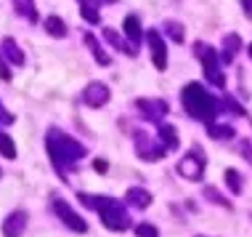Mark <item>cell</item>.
<instances>
[{
    "label": "cell",
    "instance_id": "obj_25",
    "mask_svg": "<svg viewBox=\"0 0 252 237\" xmlns=\"http://www.w3.org/2000/svg\"><path fill=\"white\" fill-rule=\"evenodd\" d=\"M226 181H228V187H231V192L234 195H242V173L239 171H234V168H228L226 171Z\"/></svg>",
    "mask_w": 252,
    "mask_h": 237
},
{
    "label": "cell",
    "instance_id": "obj_34",
    "mask_svg": "<svg viewBox=\"0 0 252 237\" xmlns=\"http://www.w3.org/2000/svg\"><path fill=\"white\" fill-rule=\"evenodd\" d=\"M242 152H244V158H247V160L252 162V147L247 144V141H244V144H242Z\"/></svg>",
    "mask_w": 252,
    "mask_h": 237
},
{
    "label": "cell",
    "instance_id": "obj_10",
    "mask_svg": "<svg viewBox=\"0 0 252 237\" xmlns=\"http://www.w3.org/2000/svg\"><path fill=\"white\" fill-rule=\"evenodd\" d=\"M109 96H112V91H109V85L104 83H88L85 91H83V101L88 107H93V110H98V107H104Z\"/></svg>",
    "mask_w": 252,
    "mask_h": 237
},
{
    "label": "cell",
    "instance_id": "obj_32",
    "mask_svg": "<svg viewBox=\"0 0 252 237\" xmlns=\"http://www.w3.org/2000/svg\"><path fill=\"white\" fill-rule=\"evenodd\" d=\"M242 8H244V16L252 19V0H242Z\"/></svg>",
    "mask_w": 252,
    "mask_h": 237
},
{
    "label": "cell",
    "instance_id": "obj_18",
    "mask_svg": "<svg viewBox=\"0 0 252 237\" xmlns=\"http://www.w3.org/2000/svg\"><path fill=\"white\" fill-rule=\"evenodd\" d=\"M239 48H242V40H239V35H236V32H228V35L223 38V53H220V59L231 64Z\"/></svg>",
    "mask_w": 252,
    "mask_h": 237
},
{
    "label": "cell",
    "instance_id": "obj_12",
    "mask_svg": "<svg viewBox=\"0 0 252 237\" xmlns=\"http://www.w3.org/2000/svg\"><path fill=\"white\" fill-rule=\"evenodd\" d=\"M122 32H125V38L130 40V45H135V48H138L141 40H144V30H141L138 16H135V13L125 16V22H122Z\"/></svg>",
    "mask_w": 252,
    "mask_h": 237
},
{
    "label": "cell",
    "instance_id": "obj_38",
    "mask_svg": "<svg viewBox=\"0 0 252 237\" xmlns=\"http://www.w3.org/2000/svg\"><path fill=\"white\" fill-rule=\"evenodd\" d=\"M0 176H3V171H0Z\"/></svg>",
    "mask_w": 252,
    "mask_h": 237
},
{
    "label": "cell",
    "instance_id": "obj_29",
    "mask_svg": "<svg viewBox=\"0 0 252 237\" xmlns=\"http://www.w3.org/2000/svg\"><path fill=\"white\" fill-rule=\"evenodd\" d=\"M13 120H16V118H13V115L0 104V125H13Z\"/></svg>",
    "mask_w": 252,
    "mask_h": 237
},
{
    "label": "cell",
    "instance_id": "obj_16",
    "mask_svg": "<svg viewBox=\"0 0 252 237\" xmlns=\"http://www.w3.org/2000/svg\"><path fill=\"white\" fill-rule=\"evenodd\" d=\"M77 3H80V13H83V19L88 24H98L101 22V13H98L101 0H77Z\"/></svg>",
    "mask_w": 252,
    "mask_h": 237
},
{
    "label": "cell",
    "instance_id": "obj_27",
    "mask_svg": "<svg viewBox=\"0 0 252 237\" xmlns=\"http://www.w3.org/2000/svg\"><path fill=\"white\" fill-rule=\"evenodd\" d=\"M165 32L175 43H183V24L181 22H165Z\"/></svg>",
    "mask_w": 252,
    "mask_h": 237
},
{
    "label": "cell",
    "instance_id": "obj_9",
    "mask_svg": "<svg viewBox=\"0 0 252 237\" xmlns=\"http://www.w3.org/2000/svg\"><path fill=\"white\" fill-rule=\"evenodd\" d=\"M135 107L144 112V118L149 120V123H159V125H162V118H165L167 110H170L167 101H162V99H138Z\"/></svg>",
    "mask_w": 252,
    "mask_h": 237
},
{
    "label": "cell",
    "instance_id": "obj_35",
    "mask_svg": "<svg viewBox=\"0 0 252 237\" xmlns=\"http://www.w3.org/2000/svg\"><path fill=\"white\" fill-rule=\"evenodd\" d=\"M101 3H117V0H101Z\"/></svg>",
    "mask_w": 252,
    "mask_h": 237
},
{
    "label": "cell",
    "instance_id": "obj_37",
    "mask_svg": "<svg viewBox=\"0 0 252 237\" xmlns=\"http://www.w3.org/2000/svg\"><path fill=\"white\" fill-rule=\"evenodd\" d=\"M196 237H207V235H196Z\"/></svg>",
    "mask_w": 252,
    "mask_h": 237
},
{
    "label": "cell",
    "instance_id": "obj_6",
    "mask_svg": "<svg viewBox=\"0 0 252 237\" xmlns=\"http://www.w3.org/2000/svg\"><path fill=\"white\" fill-rule=\"evenodd\" d=\"M204 165H207V160L202 158L199 147H194V150H191V152H186V158L178 162V173H181V176H186V179H191V181H202Z\"/></svg>",
    "mask_w": 252,
    "mask_h": 237
},
{
    "label": "cell",
    "instance_id": "obj_1",
    "mask_svg": "<svg viewBox=\"0 0 252 237\" xmlns=\"http://www.w3.org/2000/svg\"><path fill=\"white\" fill-rule=\"evenodd\" d=\"M45 150H48V158L53 160V168L59 171L61 181H66V171H72V168L88 155L85 144H80L77 139H72L69 133L59 131V128H48Z\"/></svg>",
    "mask_w": 252,
    "mask_h": 237
},
{
    "label": "cell",
    "instance_id": "obj_26",
    "mask_svg": "<svg viewBox=\"0 0 252 237\" xmlns=\"http://www.w3.org/2000/svg\"><path fill=\"white\" fill-rule=\"evenodd\" d=\"M204 198H210V200L215 202V205H220V208H231V202H228L226 198H223V195L218 192L215 187H204Z\"/></svg>",
    "mask_w": 252,
    "mask_h": 237
},
{
    "label": "cell",
    "instance_id": "obj_20",
    "mask_svg": "<svg viewBox=\"0 0 252 237\" xmlns=\"http://www.w3.org/2000/svg\"><path fill=\"white\" fill-rule=\"evenodd\" d=\"M85 45H88V48H91L93 59H96V62H98L101 67H109V64H112V59H109L106 53H104V48H101V45H98L96 35H91V32H88V35H85Z\"/></svg>",
    "mask_w": 252,
    "mask_h": 237
},
{
    "label": "cell",
    "instance_id": "obj_8",
    "mask_svg": "<svg viewBox=\"0 0 252 237\" xmlns=\"http://www.w3.org/2000/svg\"><path fill=\"white\" fill-rule=\"evenodd\" d=\"M146 43H149V51H152V62H154V67H157V70H165V67H167L165 38H162L157 30H146Z\"/></svg>",
    "mask_w": 252,
    "mask_h": 237
},
{
    "label": "cell",
    "instance_id": "obj_21",
    "mask_svg": "<svg viewBox=\"0 0 252 237\" xmlns=\"http://www.w3.org/2000/svg\"><path fill=\"white\" fill-rule=\"evenodd\" d=\"M159 136H162V144L167 147V152L170 150H178V131H175L170 123H162L159 125Z\"/></svg>",
    "mask_w": 252,
    "mask_h": 237
},
{
    "label": "cell",
    "instance_id": "obj_30",
    "mask_svg": "<svg viewBox=\"0 0 252 237\" xmlns=\"http://www.w3.org/2000/svg\"><path fill=\"white\" fill-rule=\"evenodd\" d=\"M0 80H5V83L11 80V70H8V64H5L3 53H0Z\"/></svg>",
    "mask_w": 252,
    "mask_h": 237
},
{
    "label": "cell",
    "instance_id": "obj_13",
    "mask_svg": "<svg viewBox=\"0 0 252 237\" xmlns=\"http://www.w3.org/2000/svg\"><path fill=\"white\" fill-rule=\"evenodd\" d=\"M125 202H130L133 208H149L152 205V192L144 187H130L125 192Z\"/></svg>",
    "mask_w": 252,
    "mask_h": 237
},
{
    "label": "cell",
    "instance_id": "obj_3",
    "mask_svg": "<svg viewBox=\"0 0 252 237\" xmlns=\"http://www.w3.org/2000/svg\"><path fill=\"white\" fill-rule=\"evenodd\" d=\"M98 216H101V224H104L109 232H125V229L133 224V221H130V213H127L125 208H122V202H117V200L109 202V205H106Z\"/></svg>",
    "mask_w": 252,
    "mask_h": 237
},
{
    "label": "cell",
    "instance_id": "obj_19",
    "mask_svg": "<svg viewBox=\"0 0 252 237\" xmlns=\"http://www.w3.org/2000/svg\"><path fill=\"white\" fill-rule=\"evenodd\" d=\"M13 8H16V13L22 19H27V22H37V8H35V0H11Z\"/></svg>",
    "mask_w": 252,
    "mask_h": 237
},
{
    "label": "cell",
    "instance_id": "obj_28",
    "mask_svg": "<svg viewBox=\"0 0 252 237\" xmlns=\"http://www.w3.org/2000/svg\"><path fill=\"white\" fill-rule=\"evenodd\" d=\"M135 235L138 237H159V229L154 224H135Z\"/></svg>",
    "mask_w": 252,
    "mask_h": 237
},
{
    "label": "cell",
    "instance_id": "obj_11",
    "mask_svg": "<svg viewBox=\"0 0 252 237\" xmlns=\"http://www.w3.org/2000/svg\"><path fill=\"white\" fill-rule=\"evenodd\" d=\"M24 229H27V213L24 211H13L3 221V237H22Z\"/></svg>",
    "mask_w": 252,
    "mask_h": 237
},
{
    "label": "cell",
    "instance_id": "obj_31",
    "mask_svg": "<svg viewBox=\"0 0 252 237\" xmlns=\"http://www.w3.org/2000/svg\"><path fill=\"white\" fill-rule=\"evenodd\" d=\"M226 107H228V110H231V112H236V115H244V110H242V107H239V104H236V101H234V99H231V96L226 99Z\"/></svg>",
    "mask_w": 252,
    "mask_h": 237
},
{
    "label": "cell",
    "instance_id": "obj_22",
    "mask_svg": "<svg viewBox=\"0 0 252 237\" xmlns=\"http://www.w3.org/2000/svg\"><path fill=\"white\" fill-rule=\"evenodd\" d=\"M45 30H48V35H53V38H66V22L59 16L45 19Z\"/></svg>",
    "mask_w": 252,
    "mask_h": 237
},
{
    "label": "cell",
    "instance_id": "obj_14",
    "mask_svg": "<svg viewBox=\"0 0 252 237\" xmlns=\"http://www.w3.org/2000/svg\"><path fill=\"white\" fill-rule=\"evenodd\" d=\"M77 200L83 202L85 208H91V211H104V208L112 202L114 198H109V195H91V192H77Z\"/></svg>",
    "mask_w": 252,
    "mask_h": 237
},
{
    "label": "cell",
    "instance_id": "obj_17",
    "mask_svg": "<svg viewBox=\"0 0 252 237\" xmlns=\"http://www.w3.org/2000/svg\"><path fill=\"white\" fill-rule=\"evenodd\" d=\"M104 38H106L117 51L127 53V56H135V53H138V48H135V45H127V40H125V38H120V35H117V30H112V27H106V30H104Z\"/></svg>",
    "mask_w": 252,
    "mask_h": 237
},
{
    "label": "cell",
    "instance_id": "obj_7",
    "mask_svg": "<svg viewBox=\"0 0 252 237\" xmlns=\"http://www.w3.org/2000/svg\"><path fill=\"white\" fill-rule=\"evenodd\" d=\"M135 152L141 155V158H144L146 162H157V160H162L165 158V152H167V147L162 144H154V139H149V136H135Z\"/></svg>",
    "mask_w": 252,
    "mask_h": 237
},
{
    "label": "cell",
    "instance_id": "obj_4",
    "mask_svg": "<svg viewBox=\"0 0 252 237\" xmlns=\"http://www.w3.org/2000/svg\"><path fill=\"white\" fill-rule=\"evenodd\" d=\"M53 213H56L61 224H66V227L72 229V232H80V235H85V232H88L85 219H83V216H80L77 211H72V205H69L66 200L53 198Z\"/></svg>",
    "mask_w": 252,
    "mask_h": 237
},
{
    "label": "cell",
    "instance_id": "obj_2",
    "mask_svg": "<svg viewBox=\"0 0 252 237\" xmlns=\"http://www.w3.org/2000/svg\"><path fill=\"white\" fill-rule=\"evenodd\" d=\"M181 99H183V107L186 112L191 115L194 120H202V123H215V115L220 110V104L215 101V96H210L204 91L202 83H189L186 88L181 91Z\"/></svg>",
    "mask_w": 252,
    "mask_h": 237
},
{
    "label": "cell",
    "instance_id": "obj_33",
    "mask_svg": "<svg viewBox=\"0 0 252 237\" xmlns=\"http://www.w3.org/2000/svg\"><path fill=\"white\" fill-rule=\"evenodd\" d=\"M93 168H96L98 173H104V171H106L109 165H106V160H96V162H93Z\"/></svg>",
    "mask_w": 252,
    "mask_h": 237
},
{
    "label": "cell",
    "instance_id": "obj_24",
    "mask_svg": "<svg viewBox=\"0 0 252 237\" xmlns=\"http://www.w3.org/2000/svg\"><path fill=\"white\" fill-rule=\"evenodd\" d=\"M0 155L8 158V160L16 158V144H13V139L8 136V133H0Z\"/></svg>",
    "mask_w": 252,
    "mask_h": 237
},
{
    "label": "cell",
    "instance_id": "obj_5",
    "mask_svg": "<svg viewBox=\"0 0 252 237\" xmlns=\"http://www.w3.org/2000/svg\"><path fill=\"white\" fill-rule=\"evenodd\" d=\"M194 48H196V53H199V59H202V64H204V75H207V80H210L213 85L223 88V85H226V78H223L220 67H218L215 51L210 48V45H204V43H196Z\"/></svg>",
    "mask_w": 252,
    "mask_h": 237
},
{
    "label": "cell",
    "instance_id": "obj_15",
    "mask_svg": "<svg viewBox=\"0 0 252 237\" xmlns=\"http://www.w3.org/2000/svg\"><path fill=\"white\" fill-rule=\"evenodd\" d=\"M3 53H5V59H8V64H13V67H22L27 62L24 51L16 45V40H13V38H5L3 40Z\"/></svg>",
    "mask_w": 252,
    "mask_h": 237
},
{
    "label": "cell",
    "instance_id": "obj_36",
    "mask_svg": "<svg viewBox=\"0 0 252 237\" xmlns=\"http://www.w3.org/2000/svg\"><path fill=\"white\" fill-rule=\"evenodd\" d=\"M247 51H250V59H252V43H250V48H247Z\"/></svg>",
    "mask_w": 252,
    "mask_h": 237
},
{
    "label": "cell",
    "instance_id": "obj_23",
    "mask_svg": "<svg viewBox=\"0 0 252 237\" xmlns=\"http://www.w3.org/2000/svg\"><path fill=\"white\" fill-rule=\"evenodd\" d=\"M207 133L213 139H218V141H226V139H234L236 136V131L231 125H215V123H210L207 125Z\"/></svg>",
    "mask_w": 252,
    "mask_h": 237
}]
</instances>
